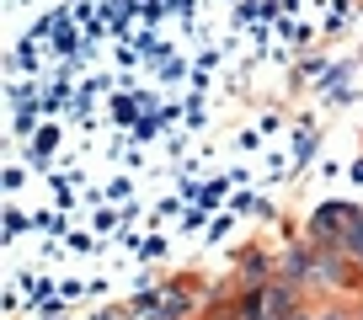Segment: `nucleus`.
Segmentation results:
<instances>
[{
    "label": "nucleus",
    "instance_id": "f03ea898",
    "mask_svg": "<svg viewBox=\"0 0 363 320\" xmlns=\"http://www.w3.org/2000/svg\"><path fill=\"white\" fill-rule=\"evenodd\" d=\"M352 182H363V160H358V166H352Z\"/></svg>",
    "mask_w": 363,
    "mask_h": 320
},
{
    "label": "nucleus",
    "instance_id": "f257e3e1",
    "mask_svg": "<svg viewBox=\"0 0 363 320\" xmlns=\"http://www.w3.org/2000/svg\"><path fill=\"white\" fill-rule=\"evenodd\" d=\"M187 309V288H166V294H155V299H139V315L145 320H171V315H182Z\"/></svg>",
    "mask_w": 363,
    "mask_h": 320
},
{
    "label": "nucleus",
    "instance_id": "7ed1b4c3",
    "mask_svg": "<svg viewBox=\"0 0 363 320\" xmlns=\"http://www.w3.org/2000/svg\"><path fill=\"white\" fill-rule=\"evenodd\" d=\"M320 320H342V315H320Z\"/></svg>",
    "mask_w": 363,
    "mask_h": 320
}]
</instances>
